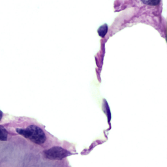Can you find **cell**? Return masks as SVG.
Segmentation results:
<instances>
[{"mask_svg": "<svg viewBox=\"0 0 167 167\" xmlns=\"http://www.w3.org/2000/svg\"><path fill=\"white\" fill-rule=\"evenodd\" d=\"M142 2L145 4L149 5H157L160 3V1L159 0H148V1H142Z\"/></svg>", "mask_w": 167, "mask_h": 167, "instance_id": "5b68a950", "label": "cell"}, {"mask_svg": "<svg viewBox=\"0 0 167 167\" xmlns=\"http://www.w3.org/2000/svg\"><path fill=\"white\" fill-rule=\"evenodd\" d=\"M71 155H72L71 153L59 146L52 147L45 151V157L51 160H61Z\"/></svg>", "mask_w": 167, "mask_h": 167, "instance_id": "7a4b0ae2", "label": "cell"}, {"mask_svg": "<svg viewBox=\"0 0 167 167\" xmlns=\"http://www.w3.org/2000/svg\"><path fill=\"white\" fill-rule=\"evenodd\" d=\"M16 131L20 135L37 144H42L46 140L44 131L39 127L34 125H29L26 129H17Z\"/></svg>", "mask_w": 167, "mask_h": 167, "instance_id": "6da1fadb", "label": "cell"}, {"mask_svg": "<svg viewBox=\"0 0 167 167\" xmlns=\"http://www.w3.org/2000/svg\"><path fill=\"white\" fill-rule=\"evenodd\" d=\"M7 131L3 127V126L0 125V140L2 141H6L7 140Z\"/></svg>", "mask_w": 167, "mask_h": 167, "instance_id": "277c9868", "label": "cell"}, {"mask_svg": "<svg viewBox=\"0 0 167 167\" xmlns=\"http://www.w3.org/2000/svg\"><path fill=\"white\" fill-rule=\"evenodd\" d=\"M2 117H3V112L1 111H0V120L1 119Z\"/></svg>", "mask_w": 167, "mask_h": 167, "instance_id": "8992f818", "label": "cell"}, {"mask_svg": "<svg viewBox=\"0 0 167 167\" xmlns=\"http://www.w3.org/2000/svg\"><path fill=\"white\" fill-rule=\"evenodd\" d=\"M97 31H98V34L100 37H105V36L108 32L107 24H104V25L101 26V27L98 29Z\"/></svg>", "mask_w": 167, "mask_h": 167, "instance_id": "3957f363", "label": "cell"}]
</instances>
